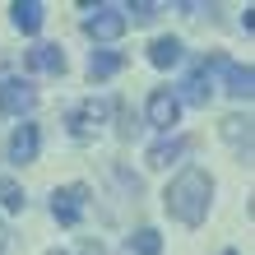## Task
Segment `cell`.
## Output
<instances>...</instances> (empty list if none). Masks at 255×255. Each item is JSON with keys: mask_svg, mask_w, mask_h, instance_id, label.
Here are the masks:
<instances>
[{"mask_svg": "<svg viewBox=\"0 0 255 255\" xmlns=\"http://www.w3.org/2000/svg\"><path fill=\"white\" fill-rule=\"evenodd\" d=\"M162 204H167V214L176 223H186V228H200L209 218V204H214V176L204 167H181L172 176V186L162 190Z\"/></svg>", "mask_w": 255, "mask_h": 255, "instance_id": "obj_1", "label": "cell"}, {"mask_svg": "<svg viewBox=\"0 0 255 255\" xmlns=\"http://www.w3.org/2000/svg\"><path fill=\"white\" fill-rule=\"evenodd\" d=\"M88 200H93V190H88L84 181L56 186L51 190V218L61 223V228H79V218L88 214Z\"/></svg>", "mask_w": 255, "mask_h": 255, "instance_id": "obj_2", "label": "cell"}, {"mask_svg": "<svg viewBox=\"0 0 255 255\" xmlns=\"http://www.w3.org/2000/svg\"><path fill=\"white\" fill-rule=\"evenodd\" d=\"M126 28H130L126 23V5H112L107 0V5H88L84 9V33L93 42H116Z\"/></svg>", "mask_w": 255, "mask_h": 255, "instance_id": "obj_3", "label": "cell"}, {"mask_svg": "<svg viewBox=\"0 0 255 255\" xmlns=\"http://www.w3.org/2000/svg\"><path fill=\"white\" fill-rule=\"evenodd\" d=\"M33 107H37V88L28 79H19V74L0 79V116H19V121H28Z\"/></svg>", "mask_w": 255, "mask_h": 255, "instance_id": "obj_4", "label": "cell"}, {"mask_svg": "<svg viewBox=\"0 0 255 255\" xmlns=\"http://www.w3.org/2000/svg\"><path fill=\"white\" fill-rule=\"evenodd\" d=\"M107 112H112V102H107V98H88V102H79V107H70L65 126H70L74 139H93L98 126L107 121Z\"/></svg>", "mask_w": 255, "mask_h": 255, "instance_id": "obj_5", "label": "cell"}, {"mask_svg": "<svg viewBox=\"0 0 255 255\" xmlns=\"http://www.w3.org/2000/svg\"><path fill=\"white\" fill-rule=\"evenodd\" d=\"M144 116H148V126H153V130H167V134H172V126L181 121L176 88H153V93H148V102H144Z\"/></svg>", "mask_w": 255, "mask_h": 255, "instance_id": "obj_6", "label": "cell"}, {"mask_svg": "<svg viewBox=\"0 0 255 255\" xmlns=\"http://www.w3.org/2000/svg\"><path fill=\"white\" fill-rule=\"evenodd\" d=\"M214 70L223 74V88H228V93H232L237 102H251V93H255V70H251V65L218 56V65H214Z\"/></svg>", "mask_w": 255, "mask_h": 255, "instance_id": "obj_7", "label": "cell"}, {"mask_svg": "<svg viewBox=\"0 0 255 255\" xmlns=\"http://www.w3.org/2000/svg\"><path fill=\"white\" fill-rule=\"evenodd\" d=\"M209 70H214V56H204V61L181 79V93H176L181 107H186V102H190V107H204V102H209V93H214V88H209Z\"/></svg>", "mask_w": 255, "mask_h": 255, "instance_id": "obj_8", "label": "cell"}, {"mask_svg": "<svg viewBox=\"0 0 255 255\" xmlns=\"http://www.w3.org/2000/svg\"><path fill=\"white\" fill-rule=\"evenodd\" d=\"M37 153H42V130H37L33 121L14 126V134H9V162L28 167V162H37Z\"/></svg>", "mask_w": 255, "mask_h": 255, "instance_id": "obj_9", "label": "cell"}, {"mask_svg": "<svg viewBox=\"0 0 255 255\" xmlns=\"http://www.w3.org/2000/svg\"><path fill=\"white\" fill-rule=\"evenodd\" d=\"M190 148H195L190 134H167V139H158L153 148H148V167H172V162H181Z\"/></svg>", "mask_w": 255, "mask_h": 255, "instance_id": "obj_10", "label": "cell"}, {"mask_svg": "<svg viewBox=\"0 0 255 255\" xmlns=\"http://www.w3.org/2000/svg\"><path fill=\"white\" fill-rule=\"evenodd\" d=\"M9 23L33 37L37 28L47 23V5H42V0H14V5H9Z\"/></svg>", "mask_w": 255, "mask_h": 255, "instance_id": "obj_11", "label": "cell"}, {"mask_svg": "<svg viewBox=\"0 0 255 255\" xmlns=\"http://www.w3.org/2000/svg\"><path fill=\"white\" fill-rule=\"evenodd\" d=\"M181 56H186V47H181V37H172V33H162V37L148 42V65H158V70L181 65Z\"/></svg>", "mask_w": 255, "mask_h": 255, "instance_id": "obj_12", "label": "cell"}, {"mask_svg": "<svg viewBox=\"0 0 255 255\" xmlns=\"http://www.w3.org/2000/svg\"><path fill=\"white\" fill-rule=\"evenodd\" d=\"M121 70H126V56L112 51V47H98L93 56H88V79L93 84H107L112 74H121Z\"/></svg>", "mask_w": 255, "mask_h": 255, "instance_id": "obj_13", "label": "cell"}, {"mask_svg": "<svg viewBox=\"0 0 255 255\" xmlns=\"http://www.w3.org/2000/svg\"><path fill=\"white\" fill-rule=\"evenodd\" d=\"M28 65H33V70H42V74H65V70H70L65 51L56 47V42H37V47L28 51Z\"/></svg>", "mask_w": 255, "mask_h": 255, "instance_id": "obj_14", "label": "cell"}, {"mask_svg": "<svg viewBox=\"0 0 255 255\" xmlns=\"http://www.w3.org/2000/svg\"><path fill=\"white\" fill-rule=\"evenodd\" d=\"M130 255H162V232L158 228H134L130 242H126Z\"/></svg>", "mask_w": 255, "mask_h": 255, "instance_id": "obj_15", "label": "cell"}, {"mask_svg": "<svg viewBox=\"0 0 255 255\" xmlns=\"http://www.w3.org/2000/svg\"><path fill=\"white\" fill-rule=\"evenodd\" d=\"M23 204H28L23 186L9 181V176H0V209H5V214H23Z\"/></svg>", "mask_w": 255, "mask_h": 255, "instance_id": "obj_16", "label": "cell"}, {"mask_svg": "<svg viewBox=\"0 0 255 255\" xmlns=\"http://www.w3.org/2000/svg\"><path fill=\"white\" fill-rule=\"evenodd\" d=\"M223 139H232L237 148H246V158H251V121H242V116H228V121H223Z\"/></svg>", "mask_w": 255, "mask_h": 255, "instance_id": "obj_17", "label": "cell"}, {"mask_svg": "<svg viewBox=\"0 0 255 255\" xmlns=\"http://www.w3.org/2000/svg\"><path fill=\"white\" fill-rule=\"evenodd\" d=\"M158 14H162L158 0H134V5H126V23H130V19H134V23H153Z\"/></svg>", "mask_w": 255, "mask_h": 255, "instance_id": "obj_18", "label": "cell"}, {"mask_svg": "<svg viewBox=\"0 0 255 255\" xmlns=\"http://www.w3.org/2000/svg\"><path fill=\"white\" fill-rule=\"evenodd\" d=\"M9 251V232H5V223H0V255Z\"/></svg>", "mask_w": 255, "mask_h": 255, "instance_id": "obj_19", "label": "cell"}, {"mask_svg": "<svg viewBox=\"0 0 255 255\" xmlns=\"http://www.w3.org/2000/svg\"><path fill=\"white\" fill-rule=\"evenodd\" d=\"M47 255H70V251H61V246H56V251H47Z\"/></svg>", "mask_w": 255, "mask_h": 255, "instance_id": "obj_20", "label": "cell"}, {"mask_svg": "<svg viewBox=\"0 0 255 255\" xmlns=\"http://www.w3.org/2000/svg\"><path fill=\"white\" fill-rule=\"evenodd\" d=\"M223 255H237V251H223Z\"/></svg>", "mask_w": 255, "mask_h": 255, "instance_id": "obj_21", "label": "cell"}]
</instances>
